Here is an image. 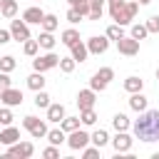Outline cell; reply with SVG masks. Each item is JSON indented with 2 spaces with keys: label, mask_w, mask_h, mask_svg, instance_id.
I'll return each mask as SVG.
<instances>
[{
  "label": "cell",
  "mask_w": 159,
  "mask_h": 159,
  "mask_svg": "<svg viewBox=\"0 0 159 159\" xmlns=\"http://www.w3.org/2000/svg\"><path fill=\"white\" fill-rule=\"evenodd\" d=\"M142 87H144V80H142V77H134V75H132V77L124 80V89H127L129 94H132V92H142Z\"/></svg>",
  "instance_id": "22"
},
{
  "label": "cell",
  "mask_w": 159,
  "mask_h": 159,
  "mask_svg": "<svg viewBox=\"0 0 159 159\" xmlns=\"http://www.w3.org/2000/svg\"><path fill=\"white\" fill-rule=\"evenodd\" d=\"M15 65H17V62H15V57H12V55L0 57V70H2V72H12V70H15Z\"/></svg>",
  "instance_id": "37"
},
{
  "label": "cell",
  "mask_w": 159,
  "mask_h": 159,
  "mask_svg": "<svg viewBox=\"0 0 159 159\" xmlns=\"http://www.w3.org/2000/svg\"><path fill=\"white\" fill-rule=\"evenodd\" d=\"M132 129H134V137L142 142H159V109L139 112V119H134Z\"/></svg>",
  "instance_id": "1"
},
{
  "label": "cell",
  "mask_w": 159,
  "mask_h": 159,
  "mask_svg": "<svg viewBox=\"0 0 159 159\" xmlns=\"http://www.w3.org/2000/svg\"><path fill=\"white\" fill-rule=\"evenodd\" d=\"M104 35H107V37H109V40H114V42H117V40H122V37H124V32H122V25H117V22H114V25H109V27H107V32H104Z\"/></svg>",
  "instance_id": "32"
},
{
  "label": "cell",
  "mask_w": 159,
  "mask_h": 159,
  "mask_svg": "<svg viewBox=\"0 0 159 159\" xmlns=\"http://www.w3.org/2000/svg\"><path fill=\"white\" fill-rule=\"evenodd\" d=\"M82 157H84V159H94V157H99V147H84V149H82Z\"/></svg>",
  "instance_id": "42"
},
{
  "label": "cell",
  "mask_w": 159,
  "mask_h": 159,
  "mask_svg": "<svg viewBox=\"0 0 159 159\" xmlns=\"http://www.w3.org/2000/svg\"><path fill=\"white\" fill-rule=\"evenodd\" d=\"M0 12H2V17L12 20V17L17 15V2H15V0H5V2L0 5Z\"/></svg>",
  "instance_id": "23"
},
{
  "label": "cell",
  "mask_w": 159,
  "mask_h": 159,
  "mask_svg": "<svg viewBox=\"0 0 159 159\" xmlns=\"http://www.w3.org/2000/svg\"><path fill=\"white\" fill-rule=\"evenodd\" d=\"M147 30H149V32H154V35L159 32V15H152V17L147 20Z\"/></svg>",
  "instance_id": "40"
},
{
  "label": "cell",
  "mask_w": 159,
  "mask_h": 159,
  "mask_svg": "<svg viewBox=\"0 0 159 159\" xmlns=\"http://www.w3.org/2000/svg\"><path fill=\"white\" fill-rule=\"evenodd\" d=\"M109 80H114V70H112V67H102V70H97V72L92 75L89 87H92L94 92H102V89H107Z\"/></svg>",
  "instance_id": "2"
},
{
  "label": "cell",
  "mask_w": 159,
  "mask_h": 159,
  "mask_svg": "<svg viewBox=\"0 0 159 159\" xmlns=\"http://www.w3.org/2000/svg\"><path fill=\"white\" fill-rule=\"evenodd\" d=\"M32 152H35L32 142H15V144H10V147H7V157L27 159V157H32Z\"/></svg>",
  "instance_id": "6"
},
{
  "label": "cell",
  "mask_w": 159,
  "mask_h": 159,
  "mask_svg": "<svg viewBox=\"0 0 159 159\" xmlns=\"http://www.w3.org/2000/svg\"><path fill=\"white\" fill-rule=\"evenodd\" d=\"M60 40H62V45H67V47H72L77 40H80V32L75 30V27H67V30H62V35H60Z\"/></svg>",
  "instance_id": "21"
},
{
  "label": "cell",
  "mask_w": 159,
  "mask_h": 159,
  "mask_svg": "<svg viewBox=\"0 0 159 159\" xmlns=\"http://www.w3.org/2000/svg\"><path fill=\"white\" fill-rule=\"evenodd\" d=\"M22 127H25V129L32 134V139H42V137H47V132H50V129H47V124H45L42 119L32 117V114L22 119Z\"/></svg>",
  "instance_id": "3"
},
{
  "label": "cell",
  "mask_w": 159,
  "mask_h": 159,
  "mask_svg": "<svg viewBox=\"0 0 159 159\" xmlns=\"http://www.w3.org/2000/svg\"><path fill=\"white\" fill-rule=\"evenodd\" d=\"M89 142H92V139H89V134H87V132H82V129H75V132H70V137H67V147H70L72 152H82Z\"/></svg>",
  "instance_id": "5"
},
{
  "label": "cell",
  "mask_w": 159,
  "mask_h": 159,
  "mask_svg": "<svg viewBox=\"0 0 159 159\" xmlns=\"http://www.w3.org/2000/svg\"><path fill=\"white\" fill-rule=\"evenodd\" d=\"M80 119H82V124H87V127L94 124V122H97V112H94V107H92V109H82V112H80Z\"/></svg>",
  "instance_id": "34"
},
{
  "label": "cell",
  "mask_w": 159,
  "mask_h": 159,
  "mask_svg": "<svg viewBox=\"0 0 159 159\" xmlns=\"http://www.w3.org/2000/svg\"><path fill=\"white\" fill-rule=\"evenodd\" d=\"M102 5H104V0H89V15H87V20L99 22L102 20Z\"/></svg>",
  "instance_id": "19"
},
{
  "label": "cell",
  "mask_w": 159,
  "mask_h": 159,
  "mask_svg": "<svg viewBox=\"0 0 159 159\" xmlns=\"http://www.w3.org/2000/svg\"><path fill=\"white\" fill-rule=\"evenodd\" d=\"M112 127H114L117 132H127V129H129V117H127V114H114V117H112Z\"/></svg>",
  "instance_id": "24"
},
{
  "label": "cell",
  "mask_w": 159,
  "mask_h": 159,
  "mask_svg": "<svg viewBox=\"0 0 159 159\" xmlns=\"http://www.w3.org/2000/svg\"><path fill=\"white\" fill-rule=\"evenodd\" d=\"M107 2H109V15H112V20H117L119 12H122V7L127 5V0H107Z\"/></svg>",
  "instance_id": "31"
},
{
  "label": "cell",
  "mask_w": 159,
  "mask_h": 159,
  "mask_svg": "<svg viewBox=\"0 0 159 159\" xmlns=\"http://www.w3.org/2000/svg\"><path fill=\"white\" fill-rule=\"evenodd\" d=\"M10 40H12L10 30H0V45H5V42H10Z\"/></svg>",
  "instance_id": "44"
},
{
  "label": "cell",
  "mask_w": 159,
  "mask_h": 159,
  "mask_svg": "<svg viewBox=\"0 0 159 159\" xmlns=\"http://www.w3.org/2000/svg\"><path fill=\"white\" fill-rule=\"evenodd\" d=\"M137 2H139V5H147V2H152V0H137Z\"/></svg>",
  "instance_id": "45"
},
{
  "label": "cell",
  "mask_w": 159,
  "mask_h": 159,
  "mask_svg": "<svg viewBox=\"0 0 159 159\" xmlns=\"http://www.w3.org/2000/svg\"><path fill=\"white\" fill-rule=\"evenodd\" d=\"M42 157H45V159H57V157H60V149H57L55 144H50V147L42 152Z\"/></svg>",
  "instance_id": "41"
},
{
  "label": "cell",
  "mask_w": 159,
  "mask_h": 159,
  "mask_svg": "<svg viewBox=\"0 0 159 159\" xmlns=\"http://www.w3.org/2000/svg\"><path fill=\"white\" fill-rule=\"evenodd\" d=\"M129 107H132L134 112H144V109H147V97H144L142 92H132V97H129Z\"/></svg>",
  "instance_id": "17"
},
{
  "label": "cell",
  "mask_w": 159,
  "mask_h": 159,
  "mask_svg": "<svg viewBox=\"0 0 159 159\" xmlns=\"http://www.w3.org/2000/svg\"><path fill=\"white\" fill-rule=\"evenodd\" d=\"M80 122H82L80 117H65V119L60 122V127H62V129H65V132L70 134V132H75V129H80Z\"/></svg>",
  "instance_id": "27"
},
{
  "label": "cell",
  "mask_w": 159,
  "mask_h": 159,
  "mask_svg": "<svg viewBox=\"0 0 159 159\" xmlns=\"http://www.w3.org/2000/svg\"><path fill=\"white\" fill-rule=\"evenodd\" d=\"M70 50H72V57H75L77 62H84V60H87V55H89V50H87V42H82V40H77V42H75Z\"/></svg>",
  "instance_id": "16"
},
{
  "label": "cell",
  "mask_w": 159,
  "mask_h": 159,
  "mask_svg": "<svg viewBox=\"0 0 159 159\" xmlns=\"http://www.w3.org/2000/svg\"><path fill=\"white\" fill-rule=\"evenodd\" d=\"M42 30H47V32H55L57 30V15H52V12H45V17H42Z\"/></svg>",
  "instance_id": "26"
},
{
  "label": "cell",
  "mask_w": 159,
  "mask_h": 159,
  "mask_svg": "<svg viewBox=\"0 0 159 159\" xmlns=\"http://www.w3.org/2000/svg\"><path fill=\"white\" fill-rule=\"evenodd\" d=\"M45 82H47V80H45V77H42V72H37V70L27 77V87H30V89H35V92H37V89H45Z\"/></svg>",
  "instance_id": "20"
},
{
  "label": "cell",
  "mask_w": 159,
  "mask_h": 159,
  "mask_svg": "<svg viewBox=\"0 0 159 159\" xmlns=\"http://www.w3.org/2000/svg\"><path fill=\"white\" fill-rule=\"evenodd\" d=\"M0 102L5 107H17V104H22V92L15 89V87H7V89L0 92Z\"/></svg>",
  "instance_id": "10"
},
{
  "label": "cell",
  "mask_w": 159,
  "mask_h": 159,
  "mask_svg": "<svg viewBox=\"0 0 159 159\" xmlns=\"http://www.w3.org/2000/svg\"><path fill=\"white\" fill-rule=\"evenodd\" d=\"M15 142H20V129H15L12 124L10 127H5L2 132H0V144H15Z\"/></svg>",
  "instance_id": "15"
},
{
  "label": "cell",
  "mask_w": 159,
  "mask_h": 159,
  "mask_svg": "<svg viewBox=\"0 0 159 159\" xmlns=\"http://www.w3.org/2000/svg\"><path fill=\"white\" fill-rule=\"evenodd\" d=\"M42 17H45V12H42L40 7H35V5H32V7H27V10L22 12V20H25L27 25H40V22H42Z\"/></svg>",
  "instance_id": "14"
},
{
  "label": "cell",
  "mask_w": 159,
  "mask_h": 159,
  "mask_svg": "<svg viewBox=\"0 0 159 159\" xmlns=\"http://www.w3.org/2000/svg\"><path fill=\"white\" fill-rule=\"evenodd\" d=\"M0 124H5V127L12 124V112H10V107H0Z\"/></svg>",
  "instance_id": "38"
},
{
  "label": "cell",
  "mask_w": 159,
  "mask_h": 159,
  "mask_svg": "<svg viewBox=\"0 0 159 159\" xmlns=\"http://www.w3.org/2000/svg\"><path fill=\"white\" fill-rule=\"evenodd\" d=\"M107 47H109V37H107V35H102V37H89V40H87L89 55H104Z\"/></svg>",
  "instance_id": "11"
},
{
  "label": "cell",
  "mask_w": 159,
  "mask_h": 159,
  "mask_svg": "<svg viewBox=\"0 0 159 159\" xmlns=\"http://www.w3.org/2000/svg\"><path fill=\"white\" fill-rule=\"evenodd\" d=\"M2 2H5V0H0V5H2Z\"/></svg>",
  "instance_id": "47"
},
{
  "label": "cell",
  "mask_w": 159,
  "mask_h": 159,
  "mask_svg": "<svg viewBox=\"0 0 159 159\" xmlns=\"http://www.w3.org/2000/svg\"><path fill=\"white\" fill-rule=\"evenodd\" d=\"M89 139H92V144H94V147H99V149L109 142V137H107V132H104V129H97L94 134H89Z\"/></svg>",
  "instance_id": "30"
},
{
  "label": "cell",
  "mask_w": 159,
  "mask_h": 159,
  "mask_svg": "<svg viewBox=\"0 0 159 159\" xmlns=\"http://www.w3.org/2000/svg\"><path fill=\"white\" fill-rule=\"evenodd\" d=\"M137 10H139V2H137V0H127V5L122 7V12H119V17H117L114 22H117V25H129V22L134 20Z\"/></svg>",
  "instance_id": "7"
},
{
  "label": "cell",
  "mask_w": 159,
  "mask_h": 159,
  "mask_svg": "<svg viewBox=\"0 0 159 159\" xmlns=\"http://www.w3.org/2000/svg\"><path fill=\"white\" fill-rule=\"evenodd\" d=\"M7 87H12V82H10L7 72H2V70H0V92H2V89H7Z\"/></svg>",
  "instance_id": "43"
},
{
  "label": "cell",
  "mask_w": 159,
  "mask_h": 159,
  "mask_svg": "<svg viewBox=\"0 0 159 159\" xmlns=\"http://www.w3.org/2000/svg\"><path fill=\"white\" fill-rule=\"evenodd\" d=\"M94 102H97V92H94L92 87H89V89H82V92L77 94V107H80V112H82V109H92Z\"/></svg>",
  "instance_id": "12"
},
{
  "label": "cell",
  "mask_w": 159,
  "mask_h": 159,
  "mask_svg": "<svg viewBox=\"0 0 159 159\" xmlns=\"http://www.w3.org/2000/svg\"><path fill=\"white\" fill-rule=\"evenodd\" d=\"M132 142H134V139H132L127 132H117V137L112 139V147H114V152H117V154H124V152H129V149H132Z\"/></svg>",
  "instance_id": "13"
},
{
  "label": "cell",
  "mask_w": 159,
  "mask_h": 159,
  "mask_svg": "<svg viewBox=\"0 0 159 159\" xmlns=\"http://www.w3.org/2000/svg\"><path fill=\"white\" fill-rule=\"evenodd\" d=\"M37 50H40V42L37 40H25L22 42V52L27 57H37Z\"/></svg>",
  "instance_id": "29"
},
{
  "label": "cell",
  "mask_w": 159,
  "mask_h": 159,
  "mask_svg": "<svg viewBox=\"0 0 159 159\" xmlns=\"http://www.w3.org/2000/svg\"><path fill=\"white\" fill-rule=\"evenodd\" d=\"M147 35H149L147 22H144V25H139V22H137V25H132V37H134V40H144Z\"/></svg>",
  "instance_id": "35"
},
{
  "label": "cell",
  "mask_w": 159,
  "mask_h": 159,
  "mask_svg": "<svg viewBox=\"0 0 159 159\" xmlns=\"http://www.w3.org/2000/svg\"><path fill=\"white\" fill-rule=\"evenodd\" d=\"M117 50L122 52V55H127V57H134L137 52H139V40H134L132 35L127 37H122V40H117Z\"/></svg>",
  "instance_id": "9"
},
{
  "label": "cell",
  "mask_w": 159,
  "mask_h": 159,
  "mask_svg": "<svg viewBox=\"0 0 159 159\" xmlns=\"http://www.w3.org/2000/svg\"><path fill=\"white\" fill-rule=\"evenodd\" d=\"M37 42H40V47H45V50H52L57 40H55V35H52V32H47V30H45V32L37 37Z\"/></svg>",
  "instance_id": "28"
},
{
  "label": "cell",
  "mask_w": 159,
  "mask_h": 159,
  "mask_svg": "<svg viewBox=\"0 0 159 159\" xmlns=\"http://www.w3.org/2000/svg\"><path fill=\"white\" fill-rule=\"evenodd\" d=\"M65 119V107L57 102V104H50L47 107V122H62Z\"/></svg>",
  "instance_id": "18"
},
{
  "label": "cell",
  "mask_w": 159,
  "mask_h": 159,
  "mask_svg": "<svg viewBox=\"0 0 159 159\" xmlns=\"http://www.w3.org/2000/svg\"><path fill=\"white\" fill-rule=\"evenodd\" d=\"M0 104H2V102H0Z\"/></svg>",
  "instance_id": "48"
},
{
  "label": "cell",
  "mask_w": 159,
  "mask_h": 159,
  "mask_svg": "<svg viewBox=\"0 0 159 159\" xmlns=\"http://www.w3.org/2000/svg\"><path fill=\"white\" fill-rule=\"evenodd\" d=\"M75 65H77L75 57H60V70H62L65 75H70V72L75 70Z\"/></svg>",
  "instance_id": "36"
},
{
  "label": "cell",
  "mask_w": 159,
  "mask_h": 159,
  "mask_svg": "<svg viewBox=\"0 0 159 159\" xmlns=\"http://www.w3.org/2000/svg\"><path fill=\"white\" fill-rule=\"evenodd\" d=\"M157 80H159V70H157Z\"/></svg>",
  "instance_id": "46"
},
{
  "label": "cell",
  "mask_w": 159,
  "mask_h": 159,
  "mask_svg": "<svg viewBox=\"0 0 159 159\" xmlns=\"http://www.w3.org/2000/svg\"><path fill=\"white\" fill-rule=\"evenodd\" d=\"M35 104L42 107V109H47V107H50V94H47L45 89H37V92H35Z\"/></svg>",
  "instance_id": "33"
},
{
  "label": "cell",
  "mask_w": 159,
  "mask_h": 159,
  "mask_svg": "<svg viewBox=\"0 0 159 159\" xmlns=\"http://www.w3.org/2000/svg\"><path fill=\"white\" fill-rule=\"evenodd\" d=\"M82 17H84V15H82V12L77 10V7H72V5H70V10H67V20H70L72 25H77V22H80Z\"/></svg>",
  "instance_id": "39"
},
{
  "label": "cell",
  "mask_w": 159,
  "mask_h": 159,
  "mask_svg": "<svg viewBox=\"0 0 159 159\" xmlns=\"http://www.w3.org/2000/svg\"><path fill=\"white\" fill-rule=\"evenodd\" d=\"M57 65H60V57H57L55 52L37 55V57L32 60V67H35L37 72H47V70H52V67H57Z\"/></svg>",
  "instance_id": "4"
},
{
  "label": "cell",
  "mask_w": 159,
  "mask_h": 159,
  "mask_svg": "<svg viewBox=\"0 0 159 159\" xmlns=\"http://www.w3.org/2000/svg\"><path fill=\"white\" fill-rule=\"evenodd\" d=\"M10 35H12V40H17V42L30 40V27H27V22H25V20H12V22H10Z\"/></svg>",
  "instance_id": "8"
},
{
  "label": "cell",
  "mask_w": 159,
  "mask_h": 159,
  "mask_svg": "<svg viewBox=\"0 0 159 159\" xmlns=\"http://www.w3.org/2000/svg\"><path fill=\"white\" fill-rule=\"evenodd\" d=\"M47 142L55 144V147H60L62 142H67V139H65V129H62V127H60V129H50V132H47Z\"/></svg>",
  "instance_id": "25"
}]
</instances>
